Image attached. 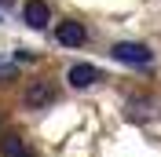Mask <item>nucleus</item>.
Listing matches in <instances>:
<instances>
[{"instance_id":"20e7f679","label":"nucleus","mask_w":161,"mask_h":157,"mask_svg":"<svg viewBox=\"0 0 161 157\" xmlns=\"http://www.w3.org/2000/svg\"><path fill=\"white\" fill-rule=\"evenodd\" d=\"M66 80H70V88L84 91V88H95V84L103 80V73L95 66H88V62H73V66L66 69Z\"/></svg>"},{"instance_id":"f257e3e1","label":"nucleus","mask_w":161,"mask_h":157,"mask_svg":"<svg viewBox=\"0 0 161 157\" xmlns=\"http://www.w3.org/2000/svg\"><path fill=\"white\" fill-rule=\"evenodd\" d=\"M110 59L114 62H125V66H150L154 62V51L139 40H114L110 44Z\"/></svg>"},{"instance_id":"7ed1b4c3","label":"nucleus","mask_w":161,"mask_h":157,"mask_svg":"<svg viewBox=\"0 0 161 157\" xmlns=\"http://www.w3.org/2000/svg\"><path fill=\"white\" fill-rule=\"evenodd\" d=\"M55 40H59L62 48H84V40H88V30H84V22L77 19H66L55 26Z\"/></svg>"},{"instance_id":"f03ea898","label":"nucleus","mask_w":161,"mask_h":157,"mask_svg":"<svg viewBox=\"0 0 161 157\" xmlns=\"http://www.w3.org/2000/svg\"><path fill=\"white\" fill-rule=\"evenodd\" d=\"M51 102H55V84L51 80H33L26 88V95H22V106L26 110H44Z\"/></svg>"},{"instance_id":"9b49d317","label":"nucleus","mask_w":161,"mask_h":157,"mask_svg":"<svg viewBox=\"0 0 161 157\" xmlns=\"http://www.w3.org/2000/svg\"><path fill=\"white\" fill-rule=\"evenodd\" d=\"M0 62H4V59H0Z\"/></svg>"},{"instance_id":"1a4fd4ad","label":"nucleus","mask_w":161,"mask_h":157,"mask_svg":"<svg viewBox=\"0 0 161 157\" xmlns=\"http://www.w3.org/2000/svg\"><path fill=\"white\" fill-rule=\"evenodd\" d=\"M0 121H4V113H0Z\"/></svg>"},{"instance_id":"0eeeda50","label":"nucleus","mask_w":161,"mask_h":157,"mask_svg":"<svg viewBox=\"0 0 161 157\" xmlns=\"http://www.w3.org/2000/svg\"><path fill=\"white\" fill-rule=\"evenodd\" d=\"M15 62H33V51H26V48H19V51H15Z\"/></svg>"},{"instance_id":"423d86ee","label":"nucleus","mask_w":161,"mask_h":157,"mask_svg":"<svg viewBox=\"0 0 161 157\" xmlns=\"http://www.w3.org/2000/svg\"><path fill=\"white\" fill-rule=\"evenodd\" d=\"M0 157H33L26 150V139L22 135H4L0 139Z\"/></svg>"},{"instance_id":"39448f33","label":"nucleus","mask_w":161,"mask_h":157,"mask_svg":"<svg viewBox=\"0 0 161 157\" xmlns=\"http://www.w3.org/2000/svg\"><path fill=\"white\" fill-rule=\"evenodd\" d=\"M22 22H26L30 30H48V22H51L48 0H26V4H22Z\"/></svg>"},{"instance_id":"9d476101","label":"nucleus","mask_w":161,"mask_h":157,"mask_svg":"<svg viewBox=\"0 0 161 157\" xmlns=\"http://www.w3.org/2000/svg\"><path fill=\"white\" fill-rule=\"evenodd\" d=\"M0 19H4V15H0Z\"/></svg>"},{"instance_id":"6e6552de","label":"nucleus","mask_w":161,"mask_h":157,"mask_svg":"<svg viewBox=\"0 0 161 157\" xmlns=\"http://www.w3.org/2000/svg\"><path fill=\"white\" fill-rule=\"evenodd\" d=\"M11 4H15V0H0V8H11Z\"/></svg>"}]
</instances>
